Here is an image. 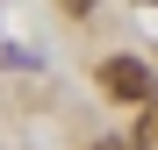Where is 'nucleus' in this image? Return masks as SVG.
<instances>
[{
    "instance_id": "nucleus-2",
    "label": "nucleus",
    "mask_w": 158,
    "mask_h": 150,
    "mask_svg": "<svg viewBox=\"0 0 158 150\" xmlns=\"http://www.w3.org/2000/svg\"><path fill=\"white\" fill-rule=\"evenodd\" d=\"M137 150H158V100L137 114Z\"/></svg>"
},
{
    "instance_id": "nucleus-3",
    "label": "nucleus",
    "mask_w": 158,
    "mask_h": 150,
    "mask_svg": "<svg viewBox=\"0 0 158 150\" xmlns=\"http://www.w3.org/2000/svg\"><path fill=\"white\" fill-rule=\"evenodd\" d=\"M94 150H122V143H94Z\"/></svg>"
},
{
    "instance_id": "nucleus-1",
    "label": "nucleus",
    "mask_w": 158,
    "mask_h": 150,
    "mask_svg": "<svg viewBox=\"0 0 158 150\" xmlns=\"http://www.w3.org/2000/svg\"><path fill=\"white\" fill-rule=\"evenodd\" d=\"M101 93L108 100H129V107H151V64H137V57H108L101 64Z\"/></svg>"
}]
</instances>
